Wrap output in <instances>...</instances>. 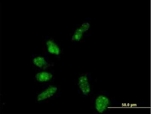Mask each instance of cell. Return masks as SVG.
Instances as JSON below:
<instances>
[{
	"mask_svg": "<svg viewBox=\"0 0 151 114\" xmlns=\"http://www.w3.org/2000/svg\"><path fill=\"white\" fill-rule=\"evenodd\" d=\"M114 103V99L109 93L102 92L94 95L91 101V107L96 113H106L110 112Z\"/></svg>",
	"mask_w": 151,
	"mask_h": 114,
	"instance_id": "cell-1",
	"label": "cell"
},
{
	"mask_svg": "<svg viewBox=\"0 0 151 114\" xmlns=\"http://www.w3.org/2000/svg\"><path fill=\"white\" fill-rule=\"evenodd\" d=\"M45 49L47 53L60 56L62 53V50L58 42H55L54 39L50 38L47 39L45 43Z\"/></svg>",
	"mask_w": 151,
	"mask_h": 114,
	"instance_id": "cell-4",
	"label": "cell"
},
{
	"mask_svg": "<svg viewBox=\"0 0 151 114\" xmlns=\"http://www.w3.org/2000/svg\"><path fill=\"white\" fill-rule=\"evenodd\" d=\"M79 93L84 96L91 95L93 91V87L91 84V77L89 73L80 75L76 81Z\"/></svg>",
	"mask_w": 151,
	"mask_h": 114,
	"instance_id": "cell-2",
	"label": "cell"
},
{
	"mask_svg": "<svg viewBox=\"0 0 151 114\" xmlns=\"http://www.w3.org/2000/svg\"><path fill=\"white\" fill-rule=\"evenodd\" d=\"M35 78L38 82L47 83L52 81L53 75L49 72L41 71L36 73Z\"/></svg>",
	"mask_w": 151,
	"mask_h": 114,
	"instance_id": "cell-7",
	"label": "cell"
},
{
	"mask_svg": "<svg viewBox=\"0 0 151 114\" xmlns=\"http://www.w3.org/2000/svg\"><path fill=\"white\" fill-rule=\"evenodd\" d=\"M32 64L37 69L45 70L47 68L50 67L51 64L48 62L46 57L42 56H35L34 55L32 60Z\"/></svg>",
	"mask_w": 151,
	"mask_h": 114,
	"instance_id": "cell-6",
	"label": "cell"
},
{
	"mask_svg": "<svg viewBox=\"0 0 151 114\" xmlns=\"http://www.w3.org/2000/svg\"><path fill=\"white\" fill-rule=\"evenodd\" d=\"M90 25L87 22H84L73 33L71 40L74 42L80 41L85 36H90Z\"/></svg>",
	"mask_w": 151,
	"mask_h": 114,
	"instance_id": "cell-3",
	"label": "cell"
},
{
	"mask_svg": "<svg viewBox=\"0 0 151 114\" xmlns=\"http://www.w3.org/2000/svg\"><path fill=\"white\" fill-rule=\"evenodd\" d=\"M58 89L57 87L48 85L37 96V100L41 101L54 97L58 93Z\"/></svg>",
	"mask_w": 151,
	"mask_h": 114,
	"instance_id": "cell-5",
	"label": "cell"
}]
</instances>
